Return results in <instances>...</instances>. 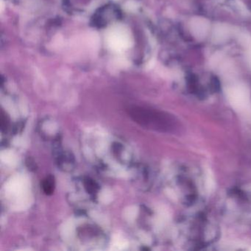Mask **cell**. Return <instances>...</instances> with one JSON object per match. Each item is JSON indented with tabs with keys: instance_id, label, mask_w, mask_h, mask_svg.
I'll return each mask as SVG.
<instances>
[{
	"instance_id": "1",
	"label": "cell",
	"mask_w": 251,
	"mask_h": 251,
	"mask_svg": "<svg viewBox=\"0 0 251 251\" xmlns=\"http://www.w3.org/2000/svg\"><path fill=\"white\" fill-rule=\"evenodd\" d=\"M127 114L135 123L149 130L173 133L178 127V120L168 113L134 107L129 109Z\"/></svg>"
},
{
	"instance_id": "2",
	"label": "cell",
	"mask_w": 251,
	"mask_h": 251,
	"mask_svg": "<svg viewBox=\"0 0 251 251\" xmlns=\"http://www.w3.org/2000/svg\"><path fill=\"white\" fill-rule=\"evenodd\" d=\"M186 222V234H188V239L191 241V244L198 249L199 247L210 245L211 242L218 237V230L215 224L208 220L204 215L191 217V219L188 220Z\"/></svg>"
},
{
	"instance_id": "3",
	"label": "cell",
	"mask_w": 251,
	"mask_h": 251,
	"mask_svg": "<svg viewBox=\"0 0 251 251\" xmlns=\"http://www.w3.org/2000/svg\"><path fill=\"white\" fill-rule=\"evenodd\" d=\"M228 198L233 202L235 210H239L241 218H251V194L240 188H235L228 193Z\"/></svg>"
},
{
	"instance_id": "4",
	"label": "cell",
	"mask_w": 251,
	"mask_h": 251,
	"mask_svg": "<svg viewBox=\"0 0 251 251\" xmlns=\"http://www.w3.org/2000/svg\"><path fill=\"white\" fill-rule=\"evenodd\" d=\"M107 42L113 50L121 52L130 46L131 38L127 30L123 27L117 26L109 31L107 35Z\"/></svg>"
},
{
	"instance_id": "5",
	"label": "cell",
	"mask_w": 251,
	"mask_h": 251,
	"mask_svg": "<svg viewBox=\"0 0 251 251\" xmlns=\"http://www.w3.org/2000/svg\"><path fill=\"white\" fill-rule=\"evenodd\" d=\"M209 23L205 18L195 17L191 19L190 23V29L191 34L198 40H202L206 36Z\"/></svg>"
},
{
	"instance_id": "6",
	"label": "cell",
	"mask_w": 251,
	"mask_h": 251,
	"mask_svg": "<svg viewBox=\"0 0 251 251\" xmlns=\"http://www.w3.org/2000/svg\"><path fill=\"white\" fill-rule=\"evenodd\" d=\"M230 30L225 25H218L213 31V41L215 43H222L229 36Z\"/></svg>"
},
{
	"instance_id": "7",
	"label": "cell",
	"mask_w": 251,
	"mask_h": 251,
	"mask_svg": "<svg viewBox=\"0 0 251 251\" xmlns=\"http://www.w3.org/2000/svg\"><path fill=\"white\" fill-rule=\"evenodd\" d=\"M55 179L51 175L47 177L42 182V188H43L45 194L47 195H52L55 189Z\"/></svg>"
},
{
	"instance_id": "8",
	"label": "cell",
	"mask_w": 251,
	"mask_h": 251,
	"mask_svg": "<svg viewBox=\"0 0 251 251\" xmlns=\"http://www.w3.org/2000/svg\"><path fill=\"white\" fill-rule=\"evenodd\" d=\"M85 186H86V188L89 192L92 193L96 191V187H95V184L90 179H87L85 181Z\"/></svg>"
},
{
	"instance_id": "9",
	"label": "cell",
	"mask_w": 251,
	"mask_h": 251,
	"mask_svg": "<svg viewBox=\"0 0 251 251\" xmlns=\"http://www.w3.org/2000/svg\"><path fill=\"white\" fill-rule=\"evenodd\" d=\"M248 61L249 62L250 66L251 67V49H250L249 52L248 53Z\"/></svg>"
}]
</instances>
